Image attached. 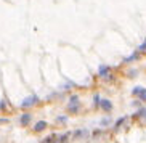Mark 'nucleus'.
<instances>
[{"instance_id":"obj_1","label":"nucleus","mask_w":146,"mask_h":143,"mask_svg":"<svg viewBox=\"0 0 146 143\" xmlns=\"http://www.w3.org/2000/svg\"><path fill=\"white\" fill-rule=\"evenodd\" d=\"M98 76L101 79H104V80H112L114 79V76L111 74V66H108V65H100Z\"/></svg>"},{"instance_id":"obj_2","label":"nucleus","mask_w":146,"mask_h":143,"mask_svg":"<svg viewBox=\"0 0 146 143\" xmlns=\"http://www.w3.org/2000/svg\"><path fill=\"white\" fill-rule=\"evenodd\" d=\"M37 103H39V96L37 95H29V96H26V98L21 101V108H24V109L32 108V106L37 104Z\"/></svg>"},{"instance_id":"obj_3","label":"nucleus","mask_w":146,"mask_h":143,"mask_svg":"<svg viewBox=\"0 0 146 143\" xmlns=\"http://www.w3.org/2000/svg\"><path fill=\"white\" fill-rule=\"evenodd\" d=\"M31 121H32V114L31 113H24L19 116V122H21V126H29Z\"/></svg>"},{"instance_id":"obj_4","label":"nucleus","mask_w":146,"mask_h":143,"mask_svg":"<svg viewBox=\"0 0 146 143\" xmlns=\"http://www.w3.org/2000/svg\"><path fill=\"white\" fill-rule=\"evenodd\" d=\"M100 108L103 109V111H106V113H109L112 109V101L111 100H101V103H100Z\"/></svg>"},{"instance_id":"obj_5","label":"nucleus","mask_w":146,"mask_h":143,"mask_svg":"<svg viewBox=\"0 0 146 143\" xmlns=\"http://www.w3.org/2000/svg\"><path fill=\"white\" fill-rule=\"evenodd\" d=\"M47 129V122L45 121H39L34 124V132L35 134H39V132H43V130Z\"/></svg>"},{"instance_id":"obj_6","label":"nucleus","mask_w":146,"mask_h":143,"mask_svg":"<svg viewBox=\"0 0 146 143\" xmlns=\"http://www.w3.org/2000/svg\"><path fill=\"white\" fill-rule=\"evenodd\" d=\"M133 119H140V121H146V108H140L137 113L133 114Z\"/></svg>"},{"instance_id":"obj_7","label":"nucleus","mask_w":146,"mask_h":143,"mask_svg":"<svg viewBox=\"0 0 146 143\" xmlns=\"http://www.w3.org/2000/svg\"><path fill=\"white\" fill-rule=\"evenodd\" d=\"M80 109V103H71L68 104V113L69 114H77Z\"/></svg>"},{"instance_id":"obj_8","label":"nucleus","mask_w":146,"mask_h":143,"mask_svg":"<svg viewBox=\"0 0 146 143\" xmlns=\"http://www.w3.org/2000/svg\"><path fill=\"white\" fill-rule=\"evenodd\" d=\"M87 135H88V130L85 129H79L74 132V138H87Z\"/></svg>"},{"instance_id":"obj_9","label":"nucleus","mask_w":146,"mask_h":143,"mask_svg":"<svg viewBox=\"0 0 146 143\" xmlns=\"http://www.w3.org/2000/svg\"><path fill=\"white\" fill-rule=\"evenodd\" d=\"M140 55H141V53H140V52L137 50V52H135V53H132L130 57H127V58H125L124 61H125V63H130V61H137L138 58H140Z\"/></svg>"},{"instance_id":"obj_10","label":"nucleus","mask_w":146,"mask_h":143,"mask_svg":"<svg viewBox=\"0 0 146 143\" xmlns=\"http://www.w3.org/2000/svg\"><path fill=\"white\" fill-rule=\"evenodd\" d=\"M69 137H71V132H64L61 137H58V143H66L69 140Z\"/></svg>"},{"instance_id":"obj_11","label":"nucleus","mask_w":146,"mask_h":143,"mask_svg":"<svg viewBox=\"0 0 146 143\" xmlns=\"http://www.w3.org/2000/svg\"><path fill=\"white\" fill-rule=\"evenodd\" d=\"M111 122H112V119L108 116V117H103V119L100 121V126H101V127H108V126H111Z\"/></svg>"},{"instance_id":"obj_12","label":"nucleus","mask_w":146,"mask_h":143,"mask_svg":"<svg viewBox=\"0 0 146 143\" xmlns=\"http://www.w3.org/2000/svg\"><path fill=\"white\" fill-rule=\"evenodd\" d=\"M125 121H127V117H119V119H117V121H116V124H114V129H119V127L120 126H124V122Z\"/></svg>"},{"instance_id":"obj_13","label":"nucleus","mask_w":146,"mask_h":143,"mask_svg":"<svg viewBox=\"0 0 146 143\" xmlns=\"http://www.w3.org/2000/svg\"><path fill=\"white\" fill-rule=\"evenodd\" d=\"M100 103H101L100 93H95V96H93V106H95V108H100Z\"/></svg>"},{"instance_id":"obj_14","label":"nucleus","mask_w":146,"mask_h":143,"mask_svg":"<svg viewBox=\"0 0 146 143\" xmlns=\"http://www.w3.org/2000/svg\"><path fill=\"white\" fill-rule=\"evenodd\" d=\"M141 90H143V87H140V85L133 87V88H132V95H133V96H138V95H140V92H141Z\"/></svg>"},{"instance_id":"obj_15","label":"nucleus","mask_w":146,"mask_h":143,"mask_svg":"<svg viewBox=\"0 0 146 143\" xmlns=\"http://www.w3.org/2000/svg\"><path fill=\"white\" fill-rule=\"evenodd\" d=\"M138 52L141 53V55H143V53H146V39L143 40L141 43H140V47H138Z\"/></svg>"},{"instance_id":"obj_16","label":"nucleus","mask_w":146,"mask_h":143,"mask_svg":"<svg viewBox=\"0 0 146 143\" xmlns=\"http://www.w3.org/2000/svg\"><path fill=\"white\" fill-rule=\"evenodd\" d=\"M71 103H79V96L77 95H71L69 96V103L68 104H71Z\"/></svg>"},{"instance_id":"obj_17","label":"nucleus","mask_w":146,"mask_h":143,"mask_svg":"<svg viewBox=\"0 0 146 143\" xmlns=\"http://www.w3.org/2000/svg\"><path fill=\"white\" fill-rule=\"evenodd\" d=\"M138 98L141 101H146V88H143L141 92H140V95H138Z\"/></svg>"},{"instance_id":"obj_18","label":"nucleus","mask_w":146,"mask_h":143,"mask_svg":"<svg viewBox=\"0 0 146 143\" xmlns=\"http://www.w3.org/2000/svg\"><path fill=\"white\" fill-rule=\"evenodd\" d=\"M56 121L60 122V124H64V122L68 121V116H58L56 117Z\"/></svg>"},{"instance_id":"obj_19","label":"nucleus","mask_w":146,"mask_h":143,"mask_svg":"<svg viewBox=\"0 0 146 143\" xmlns=\"http://www.w3.org/2000/svg\"><path fill=\"white\" fill-rule=\"evenodd\" d=\"M5 109H7V101L0 100V111H5Z\"/></svg>"},{"instance_id":"obj_20","label":"nucleus","mask_w":146,"mask_h":143,"mask_svg":"<svg viewBox=\"0 0 146 143\" xmlns=\"http://www.w3.org/2000/svg\"><path fill=\"white\" fill-rule=\"evenodd\" d=\"M140 103H141V100H135L132 101V106H140Z\"/></svg>"},{"instance_id":"obj_21","label":"nucleus","mask_w":146,"mask_h":143,"mask_svg":"<svg viewBox=\"0 0 146 143\" xmlns=\"http://www.w3.org/2000/svg\"><path fill=\"white\" fill-rule=\"evenodd\" d=\"M7 122H8L7 117H0V124H7Z\"/></svg>"}]
</instances>
